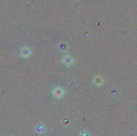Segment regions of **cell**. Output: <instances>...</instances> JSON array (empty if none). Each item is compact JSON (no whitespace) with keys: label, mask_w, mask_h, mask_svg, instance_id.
Here are the masks:
<instances>
[{"label":"cell","mask_w":137,"mask_h":136,"mask_svg":"<svg viewBox=\"0 0 137 136\" xmlns=\"http://www.w3.org/2000/svg\"><path fill=\"white\" fill-rule=\"evenodd\" d=\"M53 94L56 98H61L63 96L64 91L60 87H56L54 89Z\"/></svg>","instance_id":"1"},{"label":"cell","mask_w":137,"mask_h":136,"mask_svg":"<svg viewBox=\"0 0 137 136\" xmlns=\"http://www.w3.org/2000/svg\"><path fill=\"white\" fill-rule=\"evenodd\" d=\"M21 56L24 57H28L31 54V51H30V49L27 47H24L21 49L20 51Z\"/></svg>","instance_id":"2"},{"label":"cell","mask_w":137,"mask_h":136,"mask_svg":"<svg viewBox=\"0 0 137 136\" xmlns=\"http://www.w3.org/2000/svg\"><path fill=\"white\" fill-rule=\"evenodd\" d=\"M62 62H63V63H64L66 66H67L68 67H69V66H70L72 65L73 60L70 56H66L63 57V59H62Z\"/></svg>","instance_id":"3"},{"label":"cell","mask_w":137,"mask_h":136,"mask_svg":"<svg viewBox=\"0 0 137 136\" xmlns=\"http://www.w3.org/2000/svg\"><path fill=\"white\" fill-rule=\"evenodd\" d=\"M103 79L101 76L100 75H97V76L95 77L94 78V83L95 84V85H97V86H100L102 85V84H103Z\"/></svg>","instance_id":"4"},{"label":"cell","mask_w":137,"mask_h":136,"mask_svg":"<svg viewBox=\"0 0 137 136\" xmlns=\"http://www.w3.org/2000/svg\"><path fill=\"white\" fill-rule=\"evenodd\" d=\"M59 49L62 51H66L68 50V45L67 43H62L59 45Z\"/></svg>","instance_id":"5"},{"label":"cell","mask_w":137,"mask_h":136,"mask_svg":"<svg viewBox=\"0 0 137 136\" xmlns=\"http://www.w3.org/2000/svg\"><path fill=\"white\" fill-rule=\"evenodd\" d=\"M36 130H37V132H38L39 133H42V132L44 131V126H43L41 123L38 125L37 127H36Z\"/></svg>","instance_id":"6"},{"label":"cell","mask_w":137,"mask_h":136,"mask_svg":"<svg viewBox=\"0 0 137 136\" xmlns=\"http://www.w3.org/2000/svg\"><path fill=\"white\" fill-rule=\"evenodd\" d=\"M80 136H89V135L87 132L84 131V132H82L81 133H80Z\"/></svg>","instance_id":"7"}]
</instances>
